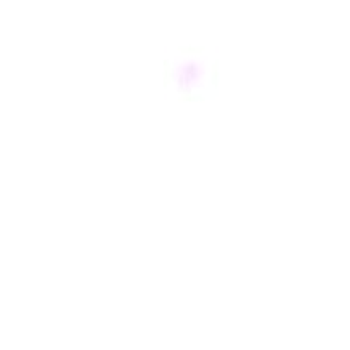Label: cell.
I'll use <instances>...</instances> for the list:
<instances>
[{"instance_id":"cell-1","label":"cell","mask_w":350,"mask_h":350,"mask_svg":"<svg viewBox=\"0 0 350 350\" xmlns=\"http://www.w3.org/2000/svg\"><path fill=\"white\" fill-rule=\"evenodd\" d=\"M166 77L181 94H195L207 85L212 77V64L197 51L176 53L166 65Z\"/></svg>"}]
</instances>
